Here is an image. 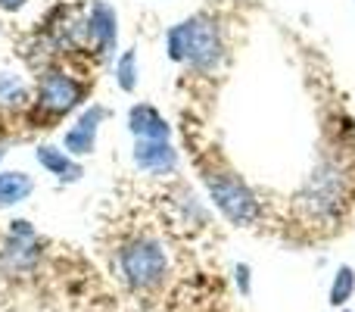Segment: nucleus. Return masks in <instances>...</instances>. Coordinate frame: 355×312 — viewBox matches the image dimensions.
<instances>
[{
	"label": "nucleus",
	"instance_id": "1",
	"mask_svg": "<svg viewBox=\"0 0 355 312\" xmlns=\"http://www.w3.org/2000/svg\"><path fill=\"white\" fill-rule=\"evenodd\" d=\"M166 54L172 63H187V66L200 69V72L215 69L221 54H225L218 22L212 16H206V13H196V16L172 25L166 31Z\"/></svg>",
	"mask_w": 355,
	"mask_h": 312
},
{
	"label": "nucleus",
	"instance_id": "3",
	"mask_svg": "<svg viewBox=\"0 0 355 312\" xmlns=\"http://www.w3.org/2000/svg\"><path fill=\"white\" fill-rule=\"evenodd\" d=\"M202 181H206L215 209H218L231 225H250V222L259 219L256 194H252L237 175H231V172H206Z\"/></svg>",
	"mask_w": 355,
	"mask_h": 312
},
{
	"label": "nucleus",
	"instance_id": "10",
	"mask_svg": "<svg viewBox=\"0 0 355 312\" xmlns=\"http://www.w3.org/2000/svg\"><path fill=\"white\" fill-rule=\"evenodd\" d=\"M128 131L135 135V141H168L172 138V125L150 104H135L128 110Z\"/></svg>",
	"mask_w": 355,
	"mask_h": 312
},
{
	"label": "nucleus",
	"instance_id": "17",
	"mask_svg": "<svg viewBox=\"0 0 355 312\" xmlns=\"http://www.w3.org/2000/svg\"><path fill=\"white\" fill-rule=\"evenodd\" d=\"M22 6H25V0H0V10H10V13L22 10Z\"/></svg>",
	"mask_w": 355,
	"mask_h": 312
},
{
	"label": "nucleus",
	"instance_id": "12",
	"mask_svg": "<svg viewBox=\"0 0 355 312\" xmlns=\"http://www.w3.org/2000/svg\"><path fill=\"white\" fill-rule=\"evenodd\" d=\"M31 190H35V178L31 175H25V172H0V209L28 200Z\"/></svg>",
	"mask_w": 355,
	"mask_h": 312
},
{
	"label": "nucleus",
	"instance_id": "11",
	"mask_svg": "<svg viewBox=\"0 0 355 312\" xmlns=\"http://www.w3.org/2000/svg\"><path fill=\"white\" fill-rule=\"evenodd\" d=\"M35 159L41 163V169H47L56 181H78L85 175V165L78 163L75 156H69L66 150L53 147V144H41L35 150Z\"/></svg>",
	"mask_w": 355,
	"mask_h": 312
},
{
	"label": "nucleus",
	"instance_id": "14",
	"mask_svg": "<svg viewBox=\"0 0 355 312\" xmlns=\"http://www.w3.org/2000/svg\"><path fill=\"white\" fill-rule=\"evenodd\" d=\"M116 85L122 88L125 94H135L137 91V81H141V72H137V50L128 47L122 56L116 60Z\"/></svg>",
	"mask_w": 355,
	"mask_h": 312
},
{
	"label": "nucleus",
	"instance_id": "9",
	"mask_svg": "<svg viewBox=\"0 0 355 312\" xmlns=\"http://www.w3.org/2000/svg\"><path fill=\"white\" fill-rule=\"evenodd\" d=\"M131 159L147 175H172L178 169V150L172 141H135Z\"/></svg>",
	"mask_w": 355,
	"mask_h": 312
},
{
	"label": "nucleus",
	"instance_id": "15",
	"mask_svg": "<svg viewBox=\"0 0 355 312\" xmlns=\"http://www.w3.org/2000/svg\"><path fill=\"white\" fill-rule=\"evenodd\" d=\"M28 100V88L19 75L0 72V106H22Z\"/></svg>",
	"mask_w": 355,
	"mask_h": 312
},
{
	"label": "nucleus",
	"instance_id": "6",
	"mask_svg": "<svg viewBox=\"0 0 355 312\" xmlns=\"http://www.w3.org/2000/svg\"><path fill=\"white\" fill-rule=\"evenodd\" d=\"M81 100H85V85L78 79H72V75L60 72V69L44 72L41 81H37V106L53 113V116L72 113Z\"/></svg>",
	"mask_w": 355,
	"mask_h": 312
},
{
	"label": "nucleus",
	"instance_id": "5",
	"mask_svg": "<svg viewBox=\"0 0 355 312\" xmlns=\"http://www.w3.org/2000/svg\"><path fill=\"white\" fill-rule=\"evenodd\" d=\"M302 209L312 215H331L343 203V172L337 165H318L300 194Z\"/></svg>",
	"mask_w": 355,
	"mask_h": 312
},
{
	"label": "nucleus",
	"instance_id": "7",
	"mask_svg": "<svg viewBox=\"0 0 355 312\" xmlns=\"http://www.w3.org/2000/svg\"><path fill=\"white\" fill-rule=\"evenodd\" d=\"M106 116H110V113H106V106L91 104V110L81 113L78 122L66 131V138H62V150H66L69 156L94 154V147H97V131H100V125H103Z\"/></svg>",
	"mask_w": 355,
	"mask_h": 312
},
{
	"label": "nucleus",
	"instance_id": "18",
	"mask_svg": "<svg viewBox=\"0 0 355 312\" xmlns=\"http://www.w3.org/2000/svg\"><path fill=\"white\" fill-rule=\"evenodd\" d=\"M337 312H352V309H337Z\"/></svg>",
	"mask_w": 355,
	"mask_h": 312
},
{
	"label": "nucleus",
	"instance_id": "2",
	"mask_svg": "<svg viewBox=\"0 0 355 312\" xmlns=\"http://www.w3.org/2000/svg\"><path fill=\"white\" fill-rule=\"evenodd\" d=\"M119 272L131 290H153L168 275V253L156 238H137L119 253Z\"/></svg>",
	"mask_w": 355,
	"mask_h": 312
},
{
	"label": "nucleus",
	"instance_id": "13",
	"mask_svg": "<svg viewBox=\"0 0 355 312\" xmlns=\"http://www.w3.org/2000/svg\"><path fill=\"white\" fill-rule=\"evenodd\" d=\"M355 294V269L352 265H340L337 275H334L331 281V294H327V300H331L334 309H346V303L352 300Z\"/></svg>",
	"mask_w": 355,
	"mask_h": 312
},
{
	"label": "nucleus",
	"instance_id": "19",
	"mask_svg": "<svg viewBox=\"0 0 355 312\" xmlns=\"http://www.w3.org/2000/svg\"><path fill=\"white\" fill-rule=\"evenodd\" d=\"M0 159H3V147H0Z\"/></svg>",
	"mask_w": 355,
	"mask_h": 312
},
{
	"label": "nucleus",
	"instance_id": "8",
	"mask_svg": "<svg viewBox=\"0 0 355 312\" xmlns=\"http://www.w3.org/2000/svg\"><path fill=\"white\" fill-rule=\"evenodd\" d=\"M87 38L94 41V47L100 54H112L119 41V13L116 6H110L106 0H91L87 10Z\"/></svg>",
	"mask_w": 355,
	"mask_h": 312
},
{
	"label": "nucleus",
	"instance_id": "16",
	"mask_svg": "<svg viewBox=\"0 0 355 312\" xmlns=\"http://www.w3.org/2000/svg\"><path fill=\"white\" fill-rule=\"evenodd\" d=\"M234 281H237L240 297H252V269H250V263L234 265Z\"/></svg>",
	"mask_w": 355,
	"mask_h": 312
},
{
	"label": "nucleus",
	"instance_id": "4",
	"mask_svg": "<svg viewBox=\"0 0 355 312\" xmlns=\"http://www.w3.org/2000/svg\"><path fill=\"white\" fill-rule=\"evenodd\" d=\"M37 259H41V244H37L31 222H10V231L0 244V272L3 275H28V272H35Z\"/></svg>",
	"mask_w": 355,
	"mask_h": 312
}]
</instances>
